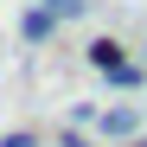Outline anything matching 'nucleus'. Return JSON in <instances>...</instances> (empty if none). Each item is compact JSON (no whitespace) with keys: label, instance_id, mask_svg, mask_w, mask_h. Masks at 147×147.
Masks as SVG:
<instances>
[{"label":"nucleus","instance_id":"1","mask_svg":"<svg viewBox=\"0 0 147 147\" xmlns=\"http://www.w3.org/2000/svg\"><path fill=\"white\" fill-rule=\"evenodd\" d=\"M96 121H102L109 141H134V134H141V109H128V102H121V109H102Z\"/></svg>","mask_w":147,"mask_h":147},{"label":"nucleus","instance_id":"2","mask_svg":"<svg viewBox=\"0 0 147 147\" xmlns=\"http://www.w3.org/2000/svg\"><path fill=\"white\" fill-rule=\"evenodd\" d=\"M90 64L102 70V77H109V70H121V64H128V51H121V38H90Z\"/></svg>","mask_w":147,"mask_h":147},{"label":"nucleus","instance_id":"3","mask_svg":"<svg viewBox=\"0 0 147 147\" xmlns=\"http://www.w3.org/2000/svg\"><path fill=\"white\" fill-rule=\"evenodd\" d=\"M51 26H58V13H45V7H32L26 19H19V32H26L32 45H45V38H51Z\"/></svg>","mask_w":147,"mask_h":147},{"label":"nucleus","instance_id":"4","mask_svg":"<svg viewBox=\"0 0 147 147\" xmlns=\"http://www.w3.org/2000/svg\"><path fill=\"white\" fill-rule=\"evenodd\" d=\"M38 7H45V13H58V19H77L90 0H38Z\"/></svg>","mask_w":147,"mask_h":147},{"label":"nucleus","instance_id":"5","mask_svg":"<svg viewBox=\"0 0 147 147\" xmlns=\"http://www.w3.org/2000/svg\"><path fill=\"white\" fill-rule=\"evenodd\" d=\"M109 83H115V90H141V64H121V70H109Z\"/></svg>","mask_w":147,"mask_h":147},{"label":"nucleus","instance_id":"6","mask_svg":"<svg viewBox=\"0 0 147 147\" xmlns=\"http://www.w3.org/2000/svg\"><path fill=\"white\" fill-rule=\"evenodd\" d=\"M0 147H38V134H26V128H13V134H0Z\"/></svg>","mask_w":147,"mask_h":147},{"label":"nucleus","instance_id":"7","mask_svg":"<svg viewBox=\"0 0 147 147\" xmlns=\"http://www.w3.org/2000/svg\"><path fill=\"white\" fill-rule=\"evenodd\" d=\"M58 147H90V141H83L77 128H64V134H58Z\"/></svg>","mask_w":147,"mask_h":147}]
</instances>
